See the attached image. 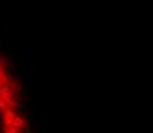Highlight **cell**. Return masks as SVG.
<instances>
[{
	"label": "cell",
	"instance_id": "6da1fadb",
	"mask_svg": "<svg viewBox=\"0 0 153 133\" xmlns=\"http://www.w3.org/2000/svg\"><path fill=\"white\" fill-rule=\"evenodd\" d=\"M0 86H12V75L3 71L0 74Z\"/></svg>",
	"mask_w": 153,
	"mask_h": 133
},
{
	"label": "cell",
	"instance_id": "7a4b0ae2",
	"mask_svg": "<svg viewBox=\"0 0 153 133\" xmlns=\"http://www.w3.org/2000/svg\"><path fill=\"white\" fill-rule=\"evenodd\" d=\"M12 126H14L17 130H22L25 126H26V119H25V116H22V115H16V116H14V123H12Z\"/></svg>",
	"mask_w": 153,
	"mask_h": 133
},
{
	"label": "cell",
	"instance_id": "3957f363",
	"mask_svg": "<svg viewBox=\"0 0 153 133\" xmlns=\"http://www.w3.org/2000/svg\"><path fill=\"white\" fill-rule=\"evenodd\" d=\"M6 66H8V69H9V71H12V72H16V71H17V66H16V63H14V61H11V60H8Z\"/></svg>",
	"mask_w": 153,
	"mask_h": 133
},
{
	"label": "cell",
	"instance_id": "277c9868",
	"mask_svg": "<svg viewBox=\"0 0 153 133\" xmlns=\"http://www.w3.org/2000/svg\"><path fill=\"white\" fill-rule=\"evenodd\" d=\"M3 71H5V69H3V66H2V64H0V74H2Z\"/></svg>",
	"mask_w": 153,
	"mask_h": 133
},
{
	"label": "cell",
	"instance_id": "5b68a950",
	"mask_svg": "<svg viewBox=\"0 0 153 133\" xmlns=\"http://www.w3.org/2000/svg\"><path fill=\"white\" fill-rule=\"evenodd\" d=\"M0 31H2V26H0Z\"/></svg>",
	"mask_w": 153,
	"mask_h": 133
}]
</instances>
